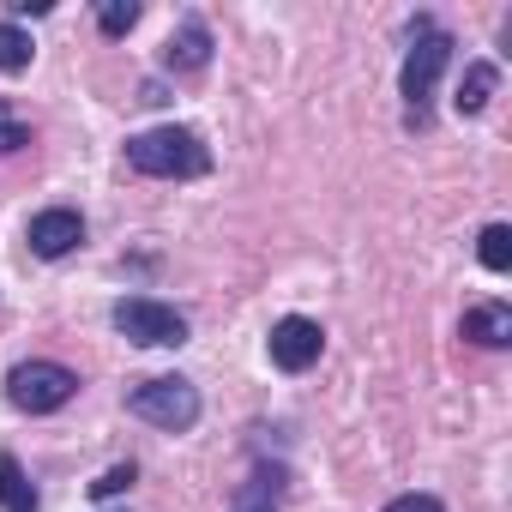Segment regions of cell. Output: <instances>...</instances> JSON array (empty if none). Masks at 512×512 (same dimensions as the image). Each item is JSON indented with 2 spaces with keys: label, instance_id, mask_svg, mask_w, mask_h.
I'll use <instances>...</instances> for the list:
<instances>
[{
  "label": "cell",
  "instance_id": "obj_1",
  "mask_svg": "<svg viewBox=\"0 0 512 512\" xmlns=\"http://www.w3.org/2000/svg\"><path fill=\"white\" fill-rule=\"evenodd\" d=\"M127 163L151 181H193L211 169V151L199 133L187 127H151V133H133L127 139Z\"/></svg>",
  "mask_w": 512,
  "mask_h": 512
},
{
  "label": "cell",
  "instance_id": "obj_2",
  "mask_svg": "<svg viewBox=\"0 0 512 512\" xmlns=\"http://www.w3.org/2000/svg\"><path fill=\"white\" fill-rule=\"evenodd\" d=\"M446 61H452V37L434 31L428 19H416V43L404 55V73H398V91L410 103V115H404L410 127H428V97H434V79L446 73Z\"/></svg>",
  "mask_w": 512,
  "mask_h": 512
},
{
  "label": "cell",
  "instance_id": "obj_3",
  "mask_svg": "<svg viewBox=\"0 0 512 512\" xmlns=\"http://www.w3.org/2000/svg\"><path fill=\"white\" fill-rule=\"evenodd\" d=\"M115 332L127 344H145V350H181L187 314H175L169 302H151V296H127V302H115Z\"/></svg>",
  "mask_w": 512,
  "mask_h": 512
},
{
  "label": "cell",
  "instance_id": "obj_4",
  "mask_svg": "<svg viewBox=\"0 0 512 512\" xmlns=\"http://www.w3.org/2000/svg\"><path fill=\"white\" fill-rule=\"evenodd\" d=\"M127 410H133L139 422H151V428L187 434V428L199 422V392H193L187 380L163 374V380H145V386H133V392H127Z\"/></svg>",
  "mask_w": 512,
  "mask_h": 512
},
{
  "label": "cell",
  "instance_id": "obj_5",
  "mask_svg": "<svg viewBox=\"0 0 512 512\" xmlns=\"http://www.w3.org/2000/svg\"><path fill=\"white\" fill-rule=\"evenodd\" d=\"M73 392H79V374L61 368V362H19V368L7 374V398H13L19 410H31V416L61 410Z\"/></svg>",
  "mask_w": 512,
  "mask_h": 512
},
{
  "label": "cell",
  "instance_id": "obj_6",
  "mask_svg": "<svg viewBox=\"0 0 512 512\" xmlns=\"http://www.w3.org/2000/svg\"><path fill=\"white\" fill-rule=\"evenodd\" d=\"M320 350H326V332H320L314 320L290 314V320L272 326V362H278L284 374H308V368L320 362Z\"/></svg>",
  "mask_w": 512,
  "mask_h": 512
},
{
  "label": "cell",
  "instance_id": "obj_7",
  "mask_svg": "<svg viewBox=\"0 0 512 512\" xmlns=\"http://www.w3.org/2000/svg\"><path fill=\"white\" fill-rule=\"evenodd\" d=\"M79 241H85V217L79 211L55 205V211L31 217V253H37V260H61V253H73Z\"/></svg>",
  "mask_w": 512,
  "mask_h": 512
},
{
  "label": "cell",
  "instance_id": "obj_8",
  "mask_svg": "<svg viewBox=\"0 0 512 512\" xmlns=\"http://www.w3.org/2000/svg\"><path fill=\"white\" fill-rule=\"evenodd\" d=\"M163 61H169L175 73H199V67L211 61V31H205V19H199V13H187V19L175 25V37H169Z\"/></svg>",
  "mask_w": 512,
  "mask_h": 512
},
{
  "label": "cell",
  "instance_id": "obj_9",
  "mask_svg": "<svg viewBox=\"0 0 512 512\" xmlns=\"http://www.w3.org/2000/svg\"><path fill=\"white\" fill-rule=\"evenodd\" d=\"M464 338H470V344H482V350L512 344V308H500V302L470 308V314H464Z\"/></svg>",
  "mask_w": 512,
  "mask_h": 512
},
{
  "label": "cell",
  "instance_id": "obj_10",
  "mask_svg": "<svg viewBox=\"0 0 512 512\" xmlns=\"http://www.w3.org/2000/svg\"><path fill=\"white\" fill-rule=\"evenodd\" d=\"M494 85H500V67H494V61H470V67H464V79H458L452 109H458V115H482V109H488V97H494Z\"/></svg>",
  "mask_w": 512,
  "mask_h": 512
},
{
  "label": "cell",
  "instance_id": "obj_11",
  "mask_svg": "<svg viewBox=\"0 0 512 512\" xmlns=\"http://www.w3.org/2000/svg\"><path fill=\"white\" fill-rule=\"evenodd\" d=\"M0 506L7 512H37V488L25 476V464L13 452H0Z\"/></svg>",
  "mask_w": 512,
  "mask_h": 512
},
{
  "label": "cell",
  "instance_id": "obj_12",
  "mask_svg": "<svg viewBox=\"0 0 512 512\" xmlns=\"http://www.w3.org/2000/svg\"><path fill=\"white\" fill-rule=\"evenodd\" d=\"M229 512H278V482H272L266 470H253V476H247V482L235 488Z\"/></svg>",
  "mask_w": 512,
  "mask_h": 512
},
{
  "label": "cell",
  "instance_id": "obj_13",
  "mask_svg": "<svg viewBox=\"0 0 512 512\" xmlns=\"http://www.w3.org/2000/svg\"><path fill=\"white\" fill-rule=\"evenodd\" d=\"M31 55H37V43L7 19V25H0V73H25V67H31Z\"/></svg>",
  "mask_w": 512,
  "mask_h": 512
},
{
  "label": "cell",
  "instance_id": "obj_14",
  "mask_svg": "<svg viewBox=\"0 0 512 512\" xmlns=\"http://www.w3.org/2000/svg\"><path fill=\"white\" fill-rule=\"evenodd\" d=\"M476 253H482L488 272H506V266H512V229H506V223H488V229L476 235Z\"/></svg>",
  "mask_w": 512,
  "mask_h": 512
},
{
  "label": "cell",
  "instance_id": "obj_15",
  "mask_svg": "<svg viewBox=\"0 0 512 512\" xmlns=\"http://www.w3.org/2000/svg\"><path fill=\"white\" fill-rule=\"evenodd\" d=\"M97 25H103V37H127V31L139 25V0H103V7H97Z\"/></svg>",
  "mask_w": 512,
  "mask_h": 512
},
{
  "label": "cell",
  "instance_id": "obj_16",
  "mask_svg": "<svg viewBox=\"0 0 512 512\" xmlns=\"http://www.w3.org/2000/svg\"><path fill=\"white\" fill-rule=\"evenodd\" d=\"M31 145V127L13 115V103H0V157H13V151H25Z\"/></svg>",
  "mask_w": 512,
  "mask_h": 512
},
{
  "label": "cell",
  "instance_id": "obj_17",
  "mask_svg": "<svg viewBox=\"0 0 512 512\" xmlns=\"http://www.w3.org/2000/svg\"><path fill=\"white\" fill-rule=\"evenodd\" d=\"M133 476H139L133 464H109V470H103V476L91 482V500H115L121 488H133Z\"/></svg>",
  "mask_w": 512,
  "mask_h": 512
},
{
  "label": "cell",
  "instance_id": "obj_18",
  "mask_svg": "<svg viewBox=\"0 0 512 512\" xmlns=\"http://www.w3.org/2000/svg\"><path fill=\"white\" fill-rule=\"evenodd\" d=\"M386 512H446V506H440L434 494H398V500H392Z\"/></svg>",
  "mask_w": 512,
  "mask_h": 512
},
{
  "label": "cell",
  "instance_id": "obj_19",
  "mask_svg": "<svg viewBox=\"0 0 512 512\" xmlns=\"http://www.w3.org/2000/svg\"><path fill=\"white\" fill-rule=\"evenodd\" d=\"M13 13H19V19H43V13H49V0H13Z\"/></svg>",
  "mask_w": 512,
  "mask_h": 512
}]
</instances>
